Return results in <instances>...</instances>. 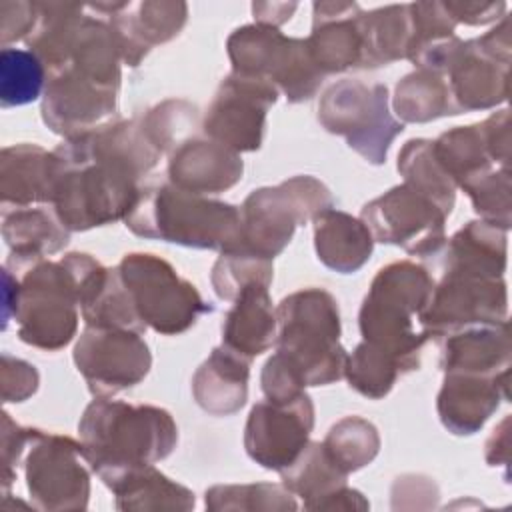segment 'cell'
Returning a JSON list of instances; mask_svg holds the SVG:
<instances>
[{"label":"cell","mask_w":512,"mask_h":512,"mask_svg":"<svg viewBox=\"0 0 512 512\" xmlns=\"http://www.w3.org/2000/svg\"><path fill=\"white\" fill-rule=\"evenodd\" d=\"M314 428V404L306 392L288 402L262 400L248 414L246 454L266 470H284L308 444Z\"/></svg>","instance_id":"2e32d148"},{"label":"cell","mask_w":512,"mask_h":512,"mask_svg":"<svg viewBox=\"0 0 512 512\" xmlns=\"http://www.w3.org/2000/svg\"><path fill=\"white\" fill-rule=\"evenodd\" d=\"M74 364L94 396H114L140 384L152 366L142 334L86 326L74 346Z\"/></svg>","instance_id":"5bb4252c"},{"label":"cell","mask_w":512,"mask_h":512,"mask_svg":"<svg viewBox=\"0 0 512 512\" xmlns=\"http://www.w3.org/2000/svg\"><path fill=\"white\" fill-rule=\"evenodd\" d=\"M198 120V108L186 100H164L150 108L140 120L148 142L160 152H172L178 144L192 138Z\"/></svg>","instance_id":"b9f144b4"},{"label":"cell","mask_w":512,"mask_h":512,"mask_svg":"<svg viewBox=\"0 0 512 512\" xmlns=\"http://www.w3.org/2000/svg\"><path fill=\"white\" fill-rule=\"evenodd\" d=\"M440 342L442 372L496 376L510 370L512 344L508 320L472 324L446 334Z\"/></svg>","instance_id":"603a6c76"},{"label":"cell","mask_w":512,"mask_h":512,"mask_svg":"<svg viewBox=\"0 0 512 512\" xmlns=\"http://www.w3.org/2000/svg\"><path fill=\"white\" fill-rule=\"evenodd\" d=\"M248 376L250 360L218 346L194 372V400L212 416H230L246 404Z\"/></svg>","instance_id":"4316f807"},{"label":"cell","mask_w":512,"mask_h":512,"mask_svg":"<svg viewBox=\"0 0 512 512\" xmlns=\"http://www.w3.org/2000/svg\"><path fill=\"white\" fill-rule=\"evenodd\" d=\"M508 422L510 418L506 416L498 428H494L492 436L486 442V462L490 466L498 464H508Z\"/></svg>","instance_id":"816d5d0a"},{"label":"cell","mask_w":512,"mask_h":512,"mask_svg":"<svg viewBox=\"0 0 512 512\" xmlns=\"http://www.w3.org/2000/svg\"><path fill=\"white\" fill-rule=\"evenodd\" d=\"M80 314L86 326L122 328L138 334L146 332V324L136 314L132 298L118 274V268H110L106 280L96 290V294L80 306Z\"/></svg>","instance_id":"f35d334b"},{"label":"cell","mask_w":512,"mask_h":512,"mask_svg":"<svg viewBox=\"0 0 512 512\" xmlns=\"http://www.w3.org/2000/svg\"><path fill=\"white\" fill-rule=\"evenodd\" d=\"M46 68L30 52L20 48H2L0 54V102L2 108L34 102L44 94Z\"/></svg>","instance_id":"60d3db41"},{"label":"cell","mask_w":512,"mask_h":512,"mask_svg":"<svg viewBox=\"0 0 512 512\" xmlns=\"http://www.w3.org/2000/svg\"><path fill=\"white\" fill-rule=\"evenodd\" d=\"M116 108L118 88L64 68L48 76L40 112L44 124L66 140L114 120Z\"/></svg>","instance_id":"e0dca14e"},{"label":"cell","mask_w":512,"mask_h":512,"mask_svg":"<svg viewBox=\"0 0 512 512\" xmlns=\"http://www.w3.org/2000/svg\"><path fill=\"white\" fill-rule=\"evenodd\" d=\"M360 16L362 10L356 2L312 4V32L306 38V46L324 76L362 68Z\"/></svg>","instance_id":"ac0fdd59"},{"label":"cell","mask_w":512,"mask_h":512,"mask_svg":"<svg viewBox=\"0 0 512 512\" xmlns=\"http://www.w3.org/2000/svg\"><path fill=\"white\" fill-rule=\"evenodd\" d=\"M314 248L318 260L340 274L360 270L374 248V238L360 218L328 208L314 220Z\"/></svg>","instance_id":"f1b7e54d"},{"label":"cell","mask_w":512,"mask_h":512,"mask_svg":"<svg viewBox=\"0 0 512 512\" xmlns=\"http://www.w3.org/2000/svg\"><path fill=\"white\" fill-rule=\"evenodd\" d=\"M398 172L404 176V184L416 188L434 200L444 214H450L456 200V184L442 170L434 156L432 140L412 138L398 152Z\"/></svg>","instance_id":"e575fe53"},{"label":"cell","mask_w":512,"mask_h":512,"mask_svg":"<svg viewBox=\"0 0 512 512\" xmlns=\"http://www.w3.org/2000/svg\"><path fill=\"white\" fill-rule=\"evenodd\" d=\"M326 454L346 474L370 464L380 450V436L372 422L360 416L338 420L322 440Z\"/></svg>","instance_id":"74e56055"},{"label":"cell","mask_w":512,"mask_h":512,"mask_svg":"<svg viewBox=\"0 0 512 512\" xmlns=\"http://www.w3.org/2000/svg\"><path fill=\"white\" fill-rule=\"evenodd\" d=\"M2 238L10 248V262L30 266L60 252L70 240V230L52 208H4Z\"/></svg>","instance_id":"83f0119b"},{"label":"cell","mask_w":512,"mask_h":512,"mask_svg":"<svg viewBox=\"0 0 512 512\" xmlns=\"http://www.w3.org/2000/svg\"><path fill=\"white\" fill-rule=\"evenodd\" d=\"M56 180L54 152L38 144H14L0 154V196L4 208L52 204Z\"/></svg>","instance_id":"cb8c5ba5"},{"label":"cell","mask_w":512,"mask_h":512,"mask_svg":"<svg viewBox=\"0 0 512 512\" xmlns=\"http://www.w3.org/2000/svg\"><path fill=\"white\" fill-rule=\"evenodd\" d=\"M82 444L64 434L34 428L24 454L30 500L38 510H84L90 498V474Z\"/></svg>","instance_id":"8fae6325"},{"label":"cell","mask_w":512,"mask_h":512,"mask_svg":"<svg viewBox=\"0 0 512 512\" xmlns=\"http://www.w3.org/2000/svg\"><path fill=\"white\" fill-rule=\"evenodd\" d=\"M392 106L402 124H422L442 116L458 114L446 78L436 72L418 68L396 84Z\"/></svg>","instance_id":"d6a6232c"},{"label":"cell","mask_w":512,"mask_h":512,"mask_svg":"<svg viewBox=\"0 0 512 512\" xmlns=\"http://www.w3.org/2000/svg\"><path fill=\"white\" fill-rule=\"evenodd\" d=\"M78 436L86 464L104 480L124 468L168 458L178 442V426L160 406L98 396L86 406Z\"/></svg>","instance_id":"3957f363"},{"label":"cell","mask_w":512,"mask_h":512,"mask_svg":"<svg viewBox=\"0 0 512 512\" xmlns=\"http://www.w3.org/2000/svg\"><path fill=\"white\" fill-rule=\"evenodd\" d=\"M404 374L402 364L386 350L362 340L346 358L344 376L358 394L380 400Z\"/></svg>","instance_id":"8d00e7d4"},{"label":"cell","mask_w":512,"mask_h":512,"mask_svg":"<svg viewBox=\"0 0 512 512\" xmlns=\"http://www.w3.org/2000/svg\"><path fill=\"white\" fill-rule=\"evenodd\" d=\"M274 266L270 258H264L244 246H234L222 250L218 260L212 266V288L214 292L228 302H234L248 286L272 284Z\"/></svg>","instance_id":"d590c367"},{"label":"cell","mask_w":512,"mask_h":512,"mask_svg":"<svg viewBox=\"0 0 512 512\" xmlns=\"http://www.w3.org/2000/svg\"><path fill=\"white\" fill-rule=\"evenodd\" d=\"M52 210L70 232H84L124 220L160 152L140 122L114 118L56 146Z\"/></svg>","instance_id":"6da1fadb"},{"label":"cell","mask_w":512,"mask_h":512,"mask_svg":"<svg viewBox=\"0 0 512 512\" xmlns=\"http://www.w3.org/2000/svg\"><path fill=\"white\" fill-rule=\"evenodd\" d=\"M318 122L346 140L370 164H384L392 140L404 130L388 108L384 84L340 80L326 88L318 104Z\"/></svg>","instance_id":"30bf717a"},{"label":"cell","mask_w":512,"mask_h":512,"mask_svg":"<svg viewBox=\"0 0 512 512\" xmlns=\"http://www.w3.org/2000/svg\"><path fill=\"white\" fill-rule=\"evenodd\" d=\"M34 428H24L16 424L10 414H2V480H4V492H8L12 480L16 478V466L26 454L28 442L32 438Z\"/></svg>","instance_id":"bcb514c9"},{"label":"cell","mask_w":512,"mask_h":512,"mask_svg":"<svg viewBox=\"0 0 512 512\" xmlns=\"http://www.w3.org/2000/svg\"><path fill=\"white\" fill-rule=\"evenodd\" d=\"M276 308L268 286H248L226 312L222 322V346L242 358H256L276 342Z\"/></svg>","instance_id":"484cf974"},{"label":"cell","mask_w":512,"mask_h":512,"mask_svg":"<svg viewBox=\"0 0 512 512\" xmlns=\"http://www.w3.org/2000/svg\"><path fill=\"white\" fill-rule=\"evenodd\" d=\"M206 508L210 512H254V510H296L298 502L284 484L256 482V484H218L206 490Z\"/></svg>","instance_id":"ab89813d"},{"label":"cell","mask_w":512,"mask_h":512,"mask_svg":"<svg viewBox=\"0 0 512 512\" xmlns=\"http://www.w3.org/2000/svg\"><path fill=\"white\" fill-rule=\"evenodd\" d=\"M38 382V372L30 362L2 354L0 388L4 402H24L38 390Z\"/></svg>","instance_id":"ee69618b"},{"label":"cell","mask_w":512,"mask_h":512,"mask_svg":"<svg viewBox=\"0 0 512 512\" xmlns=\"http://www.w3.org/2000/svg\"><path fill=\"white\" fill-rule=\"evenodd\" d=\"M124 224L140 238L220 252L238 246L242 236L240 208L168 180L142 186Z\"/></svg>","instance_id":"277c9868"},{"label":"cell","mask_w":512,"mask_h":512,"mask_svg":"<svg viewBox=\"0 0 512 512\" xmlns=\"http://www.w3.org/2000/svg\"><path fill=\"white\" fill-rule=\"evenodd\" d=\"M492 162L498 168L510 166V110H498L480 122Z\"/></svg>","instance_id":"7dc6e473"},{"label":"cell","mask_w":512,"mask_h":512,"mask_svg":"<svg viewBox=\"0 0 512 512\" xmlns=\"http://www.w3.org/2000/svg\"><path fill=\"white\" fill-rule=\"evenodd\" d=\"M508 316V290L504 278L442 270L430 302L418 316L420 332L434 340L472 324L504 322Z\"/></svg>","instance_id":"4fadbf2b"},{"label":"cell","mask_w":512,"mask_h":512,"mask_svg":"<svg viewBox=\"0 0 512 512\" xmlns=\"http://www.w3.org/2000/svg\"><path fill=\"white\" fill-rule=\"evenodd\" d=\"M188 20V6L172 0L126 2L110 16L108 24L116 36L122 64L138 66L156 44H164L180 34Z\"/></svg>","instance_id":"7402d4cb"},{"label":"cell","mask_w":512,"mask_h":512,"mask_svg":"<svg viewBox=\"0 0 512 512\" xmlns=\"http://www.w3.org/2000/svg\"><path fill=\"white\" fill-rule=\"evenodd\" d=\"M132 298L134 310L146 328L174 336L192 328L200 314L212 312L196 286L156 254L132 252L116 266Z\"/></svg>","instance_id":"9c48e42d"},{"label":"cell","mask_w":512,"mask_h":512,"mask_svg":"<svg viewBox=\"0 0 512 512\" xmlns=\"http://www.w3.org/2000/svg\"><path fill=\"white\" fill-rule=\"evenodd\" d=\"M362 68H378L408 58L412 44L410 4H392L362 12Z\"/></svg>","instance_id":"1f68e13d"},{"label":"cell","mask_w":512,"mask_h":512,"mask_svg":"<svg viewBox=\"0 0 512 512\" xmlns=\"http://www.w3.org/2000/svg\"><path fill=\"white\" fill-rule=\"evenodd\" d=\"M80 288L70 256L40 260L26 268L14 302L18 338L38 350L56 352L78 330Z\"/></svg>","instance_id":"8992f818"},{"label":"cell","mask_w":512,"mask_h":512,"mask_svg":"<svg viewBox=\"0 0 512 512\" xmlns=\"http://www.w3.org/2000/svg\"><path fill=\"white\" fill-rule=\"evenodd\" d=\"M508 374L510 370L496 376L446 372L436 400L440 422L456 436L478 432L500 402L508 400Z\"/></svg>","instance_id":"ffe728a7"},{"label":"cell","mask_w":512,"mask_h":512,"mask_svg":"<svg viewBox=\"0 0 512 512\" xmlns=\"http://www.w3.org/2000/svg\"><path fill=\"white\" fill-rule=\"evenodd\" d=\"M432 150L456 188L492 168H498L490 158L480 122L456 126L440 134L436 140H432Z\"/></svg>","instance_id":"836d02e7"},{"label":"cell","mask_w":512,"mask_h":512,"mask_svg":"<svg viewBox=\"0 0 512 512\" xmlns=\"http://www.w3.org/2000/svg\"><path fill=\"white\" fill-rule=\"evenodd\" d=\"M510 60L488 52L478 38L464 40L444 78L458 114L494 108L508 98Z\"/></svg>","instance_id":"d6986e66"},{"label":"cell","mask_w":512,"mask_h":512,"mask_svg":"<svg viewBox=\"0 0 512 512\" xmlns=\"http://www.w3.org/2000/svg\"><path fill=\"white\" fill-rule=\"evenodd\" d=\"M276 352L266 360L260 384L266 400L286 402L306 386H326L344 376L340 310L324 288H302L276 306Z\"/></svg>","instance_id":"7a4b0ae2"},{"label":"cell","mask_w":512,"mask_h":512,"mask_svg":"<svg viewBox=\"0 0 512 512\" xmlns=\"http://www.w3.org/2000/svg\"><path fill=\"white\" fill-rule=\"evenodd\" d=\"M434 284L424 266L400 260L378 270L362 300L358 314L362 338L390 352L404 374L420 366V350L428 336L416 330L414 316H420L430 302Z\"/></svg>","instance_id":"5b68a950"},{"label":"cell","mask_w":512,"mask_h":512,"mask_svg":"<svg viewBox=\"0 0 512 512\" xmlns=\"http://www.w3.org/2000/svg\"><path fill=\"white\" fill-rule=\"evenodd\" d=\"M414 496H420L434 506L438 500V488L430 478L420 474H404L396 478L392 486V508H414Z\"/></svg>","instance_id":"c3c4849f"},{"label":"cell","mask_w":512,"mask_h":512,"mask_svg":"<svg viewBox=\"0 0 512 512\" xmlns=\"http://www.w3.org/2000/svg\"><path fill=\"white\" fill-rule=\"evenodd\" d=\"M444 210L408 184H398L382 196L370 200L360 220L370 230L374 242L394 244L412 256L430 258L446 244Z\"/></svg>","instance_id":"7c38bea8"},{"label":"cell","mask_w":512,"mask_h":512,"mask_svg":"<svg viewBox=\"0 0 512 512\" xmlns=\"http://www.w3.org/2000/svg\"><path fill=\"white\" fill-rule=\"evenodd\" d=\"M296 8H298L296 2H290V4H286V2H256V4H252L254 20L258 24H266V26H274V28L288 22Z\"/></svg>","instance_id":"f907efd6"},{"label":"cell","mask_w":512,"mask_h":512,"mask_svg":"<svg viewBox=\"0 0 512 512\" xmlns=\"http://www.w3.org/2000/svg\"><path fill=\"white\" fill-rule=\"evenodd\" d=\"M506 232L508 230L482 218L464 224L444 246L442 270L504 278L508 254Z\"/></svg>","instance_id":"f546056e"},{"label":"cell","mask_w":512,"mask_h":512,"mask_svg":"<svg viewBox=\"0 0 512 512\" xmlns=\"http://www.w3.org/2000/svg\"><path fill=\"white\" fill-rule=\"evenodd\" d=\"M472 206L474 212L504 230L512 224V198H510V168H492L466 184L460 186Z\"/></svg>","instance_id":"7bdbcfd3"},{"label":"cell","mask_w":512,"mask_h":512,"mask_svg":"<svg viewBox=\"0 0 512 512\" xmlns=\"http://www.w3.org/2000/svg\"><path fill=\"white\" fill-rule=\"evenodd\" d=\"M38 22L36 2L2 0L0 2V40L6 48L10 42L26 40Z\"/></svg>","instance_id":"f6af8a7d"},{"label":"cell","mask_w":512,"mask_h":512,"mask_svg":"<svg viewBox=\"0 0 512 512\" xmlns=\"http://www.w3.org/2000/svg\"><path fill=\"white\" fill-rule=\"evenodd\" d=\"M238 152L212 138H188L170 152L168 182L194 194H220L242 180Z\"/></svg>","instance_id":"44dd1931"},{"label":"cell","mask_w":512,"mask_h":512,"mask_svg":"<svg viewBox=\"0 0 512 512\" xmlns=\"http://www.w3.org/2000/svg\"><path fill=\"white\" fill-rule=\"evenodd\" d=\"M444 8L448 10L450 18L456 24H468V26H482L496 22L498 18H504L506 14V2H444Z\"/></svg>","instance_id":"681fc988"},{"label":"cell","mask_w":512,"mask_h":512,"mask_svg":"<svg viewBox=\"0 0 512 512\" xmlns=\"http://www.w3.org/2000/svg\"><path fill=\"white\" fill-rule=\"evenodd\" d=\"M328 208H334V198L314 176H292L278 186L252 190L240 206V246L274 260L298 226Z\"/></svg>","instance_id":"52a82bcc"},{"label":"cell","mask_w":512,"mask_h":512,"mask_svg":"<svg viewBox=\"0 0 512 512\" xmlns=\"http://www.w3.org/2000/svg\"><path fill=\"white\" fill-rule=\"evenodd\" d=\"M278 94L268 82L230 72L206 110L204 134L238 154L258 150L264 142L268 110Z\"/></svg>","instance_id":"9a60e30c"},{"label":"cell","mask_w":512,"mask_h":512,"mask_svg":"<svg viewBox=\"0 0 512 512\" xmlns=\"http://www.w3.org/2000/svg\"><path fill=\"white\" fill-rule=\"evenodd\" d=\"M226 50L234 74L272 84L292 104L310 100L324 80L306 40L284 36L274 26H240L228 36Z\"/></svg>","instance_id":"ba28073f"},{"label":"cell","mask_w":512,"mask_h":512,"mask_svg":"<svg viewBox=\"0 0 512 512\" xmlns=\"http://www.w3.org/2000/svg\"><path fill=\"white\" fill-rule=\"evenodd\" d=\"M282 484L304 500L306 510H330L338 492L348 486V474L342 472L326 454L322 442H310L298 458L280 470Z\"/></svg>","instance_id":"4dcf8cb0"},{"label":"cell","mask_w":512,"mask_h":512,"mask_svg":"<svg viewBox=\"0 0 512 512\" xmlns=\"http://www.w3.org/2000/svg\"><path fill=\"white\" fill-rule=\"evenodd\" d=\"M102 482L114 494V506L118 510L186 512L196 504L192 490L170 480L166 474L156 470L154 464L124 468L106 476Z\"/></svg>","instance_id":"d4e9b609"}]
</instances>
